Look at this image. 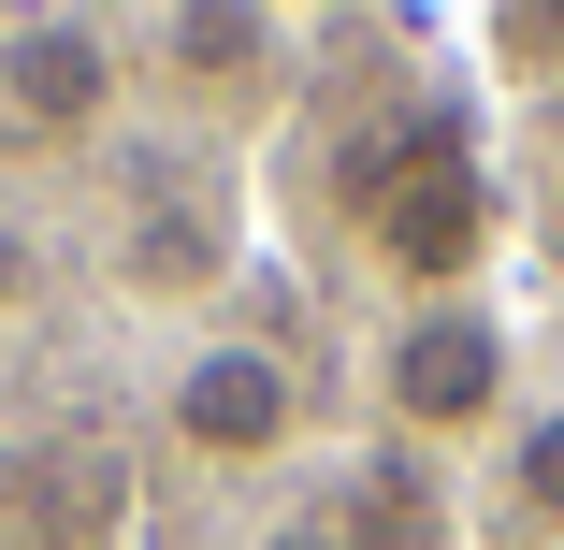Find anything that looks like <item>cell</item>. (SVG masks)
<instances>
[{"mask_svg": "<svg viewBox=\"0 0 564 550\" xmlns=\"http://www.w3.org/2000/svg\"><path fill=\"white\" fill-rule=\"evenodd\" d=\"M507 377H521V348H507L492 304H405L377 334V406H391V434H420V450L492 434L507 420Z\"/></svg>", "mask_w": 564, "mask_h": 550, "instance_id": "7a4b0ae2", "label": "cell"}, {"mask_svg": "<svg viewBox=\"0 0 564 550\" xmlns=\"http://www.w3.org/2000/svg\"><path fill=\"white\" fill-rule=\"evenodd\" d=\"M290 434H304V377H290L275 348L217 334V348L174 363V450H188V464H275Z\"/></svg>", "mask_w": 564, "mask_h": 550, "instance_id": "277c9868", "label": "cell"}, {"mask_svg": "<svg viewBox=\"0 0 564 550\" xmlns=\"http://www.w3.org/2000/svg\"><path fill=\"white\" fill-rule=\"evenodd\" d=\"M507 521L521 536H564V406L507 434Z\"/></svg>", "mask_w": 564, "mask_h": 550, "instance_id": "8992f818", "label": "cell"}, {"mask_svg": "<svg viewBox=\"0 0 564 550\" xmlns=\"http://www.w3.org/2000/svg\"><path fill=\"white\" fill-rule=\"evenodd\" d=\"M117 101H131V30H101V15H0V117L15 131L87 145Z\"/></svg>", "mask_w": 564, "mask_h": 550, "instance_id": "3957f363", "label": "cell"}, {"mask_svg": "<svg viewBox=\"0 0 564 550\" xmlns=\"http://www.w3.org/2000/svg\"><path fill=\"white\" fill-rule=\"evenodd\" d=\"M478 44L521 58V73H550V58H564V15H550V0H507V15H478Z\"/></svg>", "mask_w": 564, "mask_h": 550, "instance_id": "52a82bcc", "label": "cell"}, {"mask_svg": "<svg viewBox=\"0 0 564 550\" xmlns=\"http://www.w3.org/2000/svg\"><path fill=\"white\" fill-rule=\"evenodd\" d=\"M145 58H160V87H174V117H261V101L290 87V15H261V0H188V15H160L145 30Z\"/></svg>", "mask_w": 564, "mask_h": 550, "instance_id": "5b68a950", "label": "cell"}, {"mask_svg": "<svg viewBox=\"0 0 564 550\" xmlns=\"http://www.w3.org/2000/svg\"><path fill=\"white\" fill-rule=\"evenodd\" d=\"M362 233H377V261L420 290V304H464V276L492 261V188H478V160L448 145L434 117H405V131H377L362 145Z\"/></svg>", "mask_w": 564, "mask_h": 550, "instance_id": "6da1fadb", "label": "cell"}, {"mask_svg": "<svg viewBox=\"0 0 564 550\" xmlns=\"http://www.w3.org/2000/svg\"><path fill=\"white\" fill-rule=\"evenodd\" d=\"M15 304H30V233L0 217V334H15Z\"/></svg>", "mask_w": 564, "mask_h": 550, "instance_id": "ba28073f", "label": "cell"}]
</instances>
